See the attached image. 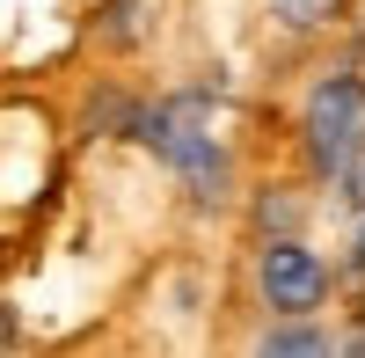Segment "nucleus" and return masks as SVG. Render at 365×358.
<instances>
[{"instance_id": "nucleus-1", "label": "nucleus", "mask_w": 365, "mask_h": 358, "mask_svg": "<svg viewBox=\"0 0 365 358\" xmlns=\"http://www.w3.org/2000/svg\"><path fill=\"white\" fill-rule=\"evenodd\" d=\"M132 139L205 205V213L227 205L234 154H227V139H220V110H212L205 88H175V96H161V103H139L132 110Z\"/></svg>"}, {"instance_id": "nucleus-2", "label": "nucleus", "mask_w": 365, "mask_h": 358, "mask_svg": "<svg viewBox=\"0 0 365 358\" xmlns=\"http://www.w3.org/2000/svg\"><path fill=\"white\" fill-rule=\"evenodd\" d=\"M365 146V81L358 73H322L299 103V154L322 183H336V168Z\"/></svg>"}, {"instance_id": "nucleus-3", "label": "nucleus", "mask_w": 365, "mask_h": 358, "mask_svg": "<svg viewBox=\"0 0 365 358\" xmlns=\"http://www.w3.org/2000/svg\"><path fill=\"white\" fill-rule=\"evenodd\" d=\"M256 292L270 314H322L329 307V263L307 234H263L256 249Z\"/></svg>"}, {"instance_id": "nucleus-4", "label": "nucleus", "mask_w": 365, "mask_h": 358, "mask_svg": "<svg viewBox=\"0 0 365 358\" xmlns=\"http://www.w3.org/2000/svg\"><path fill=\"white\" fill-rule=\"evenodd\" d=\"M256 351L263 358H322V351H336V337H329L314 314H278V329H263Z\"/></svg>"}, {"instance_id": "nucleus-5", "label": "nucleus", "mask_w": 365, "mask_h": 358, "mask_svg": "<svg viewBox=\"0 0 365 358\" xmlns=\"http://www.w3.org/2000/svg\"><path fill=\"white\" fill-rule=\"evenodd\" d=\"M270 15H278L285 29H299V37H307V29H329L344 15V0H270Z\"/></svg>"}, {"instance_id": "nucleus-6", "label": "nucleus", "mask_w": 365, "mask_h": 358, "mask_svg": "<svg viewBox=\"0 0 365 358\" xmlns=\"http://www.w3.org/2000/svg\"><path fill=\"white\" fill-rule=\"evenodd\" d=\"M256 220H263V234H299V227H307V205L285 198V190H270V198L256 205Z\"/></svg>"}, {"instance_id": "nucleus-7", "label": "nucleus", "mask_w": 365, "mask_h": 358, "mask_svg": "<svg viewBox=\"0 0 365 358\" xmlns=\"http://www.w3.org/2000/svg\"><path fill=\"white\" fill-rule=\"evenodd\" d=\"M336 205H344L351 220L365 213V146H358V154H351V161L336 168Z\"/></svg>"}, {"instance_id": "nucleus-8", "label": "nucleus", "mask_w": 365, "mask_h": 358, "mask_svg": "<svg viewBox=\"0 0 365 358\" xmlns=\"http://www.w3.org/2000/svg\"><path fill=\"white\" fill-rule=\"evenodd\" d=\"M351 271L365 278V213H358V234H351Z\"/></svg>"}, {"instance_id": "nucleus-9", "label": "nucleus", "mask_w": 365, "mask_h": 358, "mask_svg": "<svg viewBox=\"0 0 365 358\" xmlns=\"http://www.w3.org/2000/svg\"><path fill=\"white\" fill-rule=\"evenodd\" d=\"M8 337H15V314H0V344H8Z\"/></svg>"}]
</instances>
